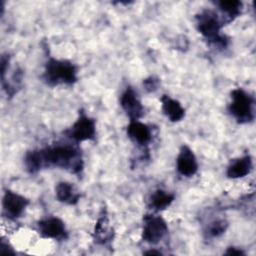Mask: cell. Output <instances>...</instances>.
<instances>
[{
	"instance_id": "obj_11",
	"label": "cell",
	"mask_w": 256,
	"mask_h": 256,
	"mask_svg": "<svg viewBox=\"0 0 256 256\" xmlns=\"http://www.w3.org/2000/svg\"><path fill=\"white\" fill-rule=\"evenodd\" d=\"M92 237L95 243L101 245L107 244L114 238V230L110 226L108 215L105 210H103L102 214H100L95 223Z\"/></svg>"
},
{
	"instance_id": "obj_19",
	"label": "cell",
	"mask_w": 256,
	"mask_h": 256,
	"mask_svg": "<svg viewBox=\"0 0 256 256\" xmlns=\"http://www.w3.org/2000/svg\"><path fill=\"white\" fill-rule=\"evenodd\" d=\"M228 227V223L225 220H216L210 223L207 229V233L211 237H218L225 233Z\"/></svg>"
},
{
	"instance_id": "obj_7",
	"label": "cell",
	"mask_w": 256,
	"mask_h": 256,
	"mask_svg": "<svg viewBox=\"0 0 256 256\" xmlns=\"http://www.w3.org/2000/svg\"><path fill=\"white\" fill-rule=\"evenodd\" d=\"M39 235L44 239L63 241L68 238V231L62 219L56 216H49L39 220L36 224Z\"/></svg>"
},
{
	"instance_id": "obj_18",
	"label": "cell",
	"mask_w": 256,
	"mask_h": 256,
	"mask_svg": "<svg viewBox=\"0 0 256 256\" xmlns=\"http://www.w3.org/2000/svg\"><path fill=\"white\" fill-rule=\"evenodd\" d=\"M24 165L31 174L38 172L43 168V161L39 149L28 151L24 157Z\"/></svg>"
},
{
	"instance_id": "obj_8",
	"label": "cell",
	"mask_w": 256,
	"mask_h": 256,
	"mask_svg": "<svg viewBox=\"0 0 256 256\" xmlns=\"http://www.w3.org/2000/svg\"><path fill=\"white\" fill-rule=\"evenodd\" d=\"M29 204V199L23 195L11 190H5L2 199V207L3 213L8 219L16 220L21 217Z\"/></svg>"
},
{
	"instance_id": "obj_23",
	"label": "cell",
	"mask_w": 256,
	"mask_h": 256,
	"mask_svg": "<svg viewBox=\"0 0 256 256\" xmlns=\"http://www.w3.org/2000/svg\"><path fill=\"white\" fill-rule=\"evenodd\" d=\"M225 255H228V256H240V255H245V253L239 249V248H236V247H229L227 248L226 252L224 253Z\"/></svg>"
},
{
	"instance_id": "obj_21",
	"label": "cell",
	"mask_w": 256,
	"mask_h": 256,
	"mask_svg": "<svg viewBox=\"0 0 256 256\" xmlns=\"http://www.w3.org/2000/svg\"><path fill=\"white\" fill-rule=\"evenodd\" d=\"M9 62H10V56L9 54H2L1 56V79L5 77V73L8 70V66H9Z\"/></svg>"
},
{
	"instance_id": "obj_5",
	"label": "cell",
	"mask_w": 256,
	"mask_h": 256,
	"mask_svg": "<svg viewBox=\"0 0 256 256\" xmlns=\"http://www.w3.org/2000/svg\"><path fill=\"white\" fill-rule=\"evenodd\" d=\"M64 134L75 143L94 140L96 136V121L81 109L76 121L64 131Z\"/></svg>"
},
{
	"instance_id": "obj_2",
	"label": "cell",
	"mask_w": 256,
	"mask_h": 256,
	"mask_svg": "<svg viewBox=\"0 0 256 256\" xmlns=\"http://www.w3.org/2000/svg\"><path fill=\"white\" fill-rule=\"evenodd\" d=\"M42 79L50 86L73 85L78 79L77 66L69 60L50 57L45 64Z\"/></svg>"
},
{
	"instance_id": "obj_22",
	"label": "cell",
	"mask_w": 256,
	"mask_h": 256,
	"mask_svg": "<svg viewBox=\"0 0 256 256\" xmlns=\"http://www.w3.org/2000/svg\"><path fill=\"white\" fill-rule=\"evenodd\" d=\"M0 252L1 254H15V251L12 249V247L9 245V243L5 242L4 239L1 240V246H0Z\"/></svg>"
},
{
	"instance_id": "obj_6",
	"label": "cell",
	"mask_w": 256,
	"mask_h": 256,
	"mask_svg": "<svg viewBox=\"0 0 256 256\" xmlns=\"http://www.w3.org/2000/svg\"><path fill=\"white\" fill-rule=\"evenodd\" d=\"M168 225L166 221L157 215L146 214L143 217V227L141 239L147 243H158L168 233Z\"/></svg>"
},
{
	"instance_id": "obj_14",
	"label": "cell",
	"mask_w": 256,
	"mask_h": 256,
	"mask_svg": "<svg viewBox=\"0 0 256 256\" xmlns=\"http://www.w3.org/2000/svg\"><path fill=\"white\" fill-rule=\"evenodd\" d=\"M160 101L163 114L171 122H179L184 118L185 109L178 100L173 99L168 95H162Z\"/></svg>"
},
{
	"instance_id": "obj_9",
	"label": "cell",
	"mask_w": 256,
	"mask_h": 256,
	"mask_svg": "<svg viewBox=\"0 0 256 256\" xmlns=\"http://www.w3.org/2000/svg\"><path fill=\"white\" fill-rule=\"evenodd\" d=\"M176 169L184 177H192L198 171V162L193 150L188 145H182L176 158Z\"/></svg>"
},
{
	"instance_id": "obj_16",
	"label": "cell",
	"mask_w": 256,
	"mask_h": 256,
	"mask_svg": "<svg viewBox=\"0 0 256 256\" xmlns=\"http://www.w3.org/2000/svg\"><path fill=\"white\" fill-rule=\"evenodd\" d=\"M175 195L163 189H157L149 197V207L155 211H161L168 208L174 201Z\"/></svg>"
},
{
	"instance_id": "obj_1",
	"label": "cell",
	"mask_w": 256,
	"mask_h": 256,
	"mask_svg": "<svg viewBox=\"0 0 256 256\" xmlns=\"http://www.w3.org/2000/svg\"><path fill=\"white\" fill-rule=\"evenodd\" d=\"M43 167L54 166L80 174L83 170V158L80 149L74 144H55L39 149Z\"/></svg>"
},
{
	"instance_id": "obj_13",
	"label": "cell",
	"mask_w": 256,
	"mask_h": 256,
	"mask_svg": "<svg viewBox=\"0 0 256 256\" xmlns=\"http://www.w3.org/2000/svg\"><path fill=\"white\" fill-rule=\"evenodd\" d=\"M252 167H253V163H252L251 156L244 155L242 157L231 160V162L227 167L226 175L230 179L243 178L250 173V171L252 170Z\"/></svg>"
},
{
	"instance_id": "obj_12",
	"label": "cell",
	"mask_w": 256,
	"mask_h": 256,
	"mask_svg": "<svg viewBox=\"0 0 256 256\" xmlns=\"http://www.w3.org/2000/svg\"><path fill=\"white\" fill-rule=\"evenodd\" d=\"M127 136L139 145H147L152 139V132L148 125L139 120H130L126 127Z\"/></svg>"
},
{
	"instance_id": "obj_10",
	"label": "cell",
	"mask_w": 256,
	"mask_h": 256,
	"mask_svg": "<svg viewBox=\"0 0 256 256\" xmlns=\"http://www.w3.org/2000/svg\"><path fill=\"white\" fill-rule=\"evenodd\" d=\"M120 105L130 120H139L144 114V107L132 87H127L121 94Z\"/></svg>"
},
{
	"instance_id": "obj_3",
	"label": "cell",
	"mask_w": 256,
	"mask_h": 256,
	"mask_svg": "<svg viewBox=\"0 0 256 256\" xmlns=\"http://www.w3.org/2000/svg\"><path fill=\"white\" fill-rule=\"evenodd\" d=\"M197 31L211 44L226 47L228 38L221 33L223 23L217 13L211 9H204L195 16Z\"/></svg>"
},
{
	"instance_id": "obj_24",
	"label": "cell",
	"mask_w": 256,
	"mask_h": 256,
	"mask_svg": "<svg viewBox=\"0 0 256 256\" xmlns=\"http://www.w3.org/2000/svg\"><path fill=\"white\" fill-rule=\"evenodd\" d=\"M144 254H145V255H157V256H159V255H162V252L157 251V250H154V249H150V250H148V251H145Z\"/></svg>"
},
{
	"instance_id": "obj_20",
	"label": "cell",
	"mask_w": 256,
	"mask_h": 256,
	"mask_svg": "<svg viewBox=\"0 0 256 256\" xmlns=\"http://www.w3.org/2000/svg\"><path fill=\"white\" fill-rule=\"evenodd\" d=\"M158 84H159V80L153 76H150L148 78H146L144 81H143V86L145 87V89L148 91V92H153L157 89L158 87Z\"/></svg>"
},
{
	"instance_id": "obj_15",
	"label": "cell",
	"mask_w": 256,
	"mask_h": 256,
	"mask_svg": "<svg viewBox=\"0 0 256 256\" xmlns=\"http://www.w3.org/2000/svg\"><path fill=\"white\" fill-rule=\"evenodd\" d=\"M55 195L59 202L66 205H75L80 200V193L69 182L62 181L55 186Z\"/></svg>"
},
{
	"instance_id": "obj_17",
	"label": "cell",
	"mask_w": 256,
	"mask_h": 256,
	"mask_svg": "<svg viewBox=\"0 0 256 256\" xmlns=\"http://www.w3.org/2000/svg\"><path fill=\"white\" fill-rule=\"evenodd\" d=\"M218 9L222 12L223 17H225L227 22L233 21L237 18L242 11L243 4L238 0H221L215 3Z\"/></svg>"
},
{
	"instance_id": "obj_4",
	"label": "cell",
	"mask_w": 256,
	"mask_h": 256,
	"mask_svg": "<svg viewBox=\"0 0 256 256\" xmlns=\"http://www.w3.org/2000/svg\"><path fill=\"white\" fill-rule=\"evenodd\" d=\"M254 99L242 88L231 91V102L228 106L230 114L239 124H246L254 119Z\"/></svg>"
}]
</instances>
